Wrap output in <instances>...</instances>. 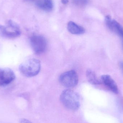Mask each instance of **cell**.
Listing matches in <instances>:
<instances>
[{
	"label": "cell",
	"instance_id": "cell-1",
	"mask_svg": "<svg viewBox=\"0 0 123 123\" xmlns=\"http://www.w3.org/2000/svg\"><path fill=\"white\" fill-rule=\"evenodd\" d=\"M60 100L64 106L72 111L77 110L80 107V100L78 94L71 90L67 89L62 92Z\"/></svg>",
	"mask_w": 123,
	"mask_h": 123
},
{
	"label": "cell",
	"instance_id": "cell-2",
	"mask_svg": "<svg viewBox=\"0 0 123 123\" xmlns=\"http://www.w3.org/2000/svg\"><path fill=\"white\" fill-rule=\"evenodd\" d=\"M41 64L39 60L30 58L20 64L19 70L24 76L32 77L37 75L40 71Z\"/></svg>",
	"mask_w": 123,
	"mask_h": 123
},
{
	"label": "cell",
	"instance_id": "cell-3",
	"mask_svg": "<svg viewBox=\"0 0 123 123\" xmlns=\"http://www.w3.org/2000/svg\"><path fill=\"white\" fill-rule=\"evenodd\" d=\"M21 31L19 25L12 20L6 21V26L0 25V37L6 39H12L19 37Z\"/></svg>",
	"mask_w": 123,
	"mask_h": 123
},
{
	"label": "cell",
	"instance_id": "cell-4",
	"mask_svg": "<svg viewBox=\"0 0 123 123\" xmlns=\"http://www.w3.org/2000/svg\"><path fill=\"white\" fill-rule=\"evenodd\" d=\"M62 85L67 88H72L76 86L79 79L77 74L74 70H71L62 74L59 78Z\"/></svg>",
	"mask_w": 123,
	"mask_h": 123
},
{
	"label": "cell",
	"instance_id": "cell-5",
	"mask_svg": "<svg viewBox=\"0 0 123 123\" xmlns=\"http://www.w3.org/2000/svg\"><path fill=\"white\" fill-rule=\"evenodd\" d=\"M30 42L32 49L37 55H40L45 52L47 48V42L43 36L33 35L30 38Z\"/></svg>",
	"mask_w": 123,
	"mask_h": 123
},
{
	"label": "cell",
	"instance_id": "cell-6",
	"mask_svg": "<svg viewBox=\"0 0 123 123\" xmlns=\"http://www.w3.org/2000/svg\"><path fill=\"white\" fill-rule=\"evenodd\" d=\"M105 22L107 27L112 31L115 32L120 37L122 41L123 49V27L115 19H113L110 16L105 17Z\"/></svg>",
	"mask_w": 123,
	"mask_h": 123
},
{
	"label": "cell",
	"instance_id": "cell-7",
	"mask_svg": "<svg viewBox=\"0 0 123 123\" xmlns=\"http://www.w3.org/2000/svg\"><path fill=\"white\" fill-rule=\"evenodd\" d=\"M15 79V74L11 69H0V86H4L9 84Z\"/></svg>",
	"mask_w": 123,
	"mask_h": 123
},
{
	"label": "cell",
	"instance_id": "cell-8",
	"mask_svg": "<svg viewBox=\"0 0 123 123\" xmlns=\"http://www.w3.org/2000/svg\"><path fill=\"white\" fill-rule=\"evenodd\" d=\"M102 81L104 85L113 93L118 94L119 92L118 87L115 81L109 75H103L101 78Z\"/></svg>",
	"mask_w": 123,
	"mask_h": 123
},
{
	"label": "cell",
	"instance_id": "cell-9",
	"mask_svg": "<svg viewBox=\"0 0 123 123\" xmlns=\"http://www.w3.org/2000/svg\"><path fill=\"white\" fill-rule=\"evenodd\" d=\"M35 4L39 8L45 11L50 12L53 9V0H37Z\"/></svg>",
	"mask_w": 123,
	"mask_h": 123
},
{
	"label": "cell",
	"instance_id": "cell-10",
	"mask_svg": "<svg viewBox=\"0 0 123 123\" xmlns=\"http://www.w3.org/2000/svg\"><path fill=\"white\" fill-rule=\"evenodd\" d=\"M67 29L69 32L73 34H82L85 32V30L84 28L72 21L68 23Z\"/></svg>",
	"mask_w": 123,
	"mask_h": 123
},
{
	"label": "cell",
	"instance_id": "cell-11",
	"mask_svg": "<svg viewBox=\"0 0 123 123\" xmlns=\"http://www.w3.org/2000/svg\"><path fill=\"white\" fill-rule=\"evenodd\" d=\"M86 76L88 81L92 84L98 85L101 84V82L98 79L95 73L91 69L87 70Z\"/></svg>",
	"mask_w": 123,
	"mask_h": 123
},
{
	"label": "cell",
	"instance_id": "cell-12",
	"mask_svg": "<svg viewBox=\"0 0 123 123\" xmlns=\"http://www.w3.org/2000/svg\"><path fill=\"white\" fill-rule=\"evenodd\" d=\"M72 1L75 6L79 7H82L87 4L89 0H72Z\"/></svg>",
	"mask_w": 123,
	"mask_h": 123
},
{
	"label": "cell",
	"instance_id": "cell-13",
	"mask_svg": "<svg viewBox=\"0 0 123 123\" xmlns=\"http://www.w3.org/2000/svg\"><path fill=\"white\" fill-rule=\"evenodd\" d=\"M19 123H32L29 121L25 118H22L19 120Z\"/></svg>",
	"mask_w": 123,
	"mask_h": 123
},
{
	"label": "cell",
	"instance_id": "cell-14",
	"mask_svg": "<svg viewBox=\"0 0 123 123\" xmlns=\"http://www.w3.org/2000/svg\"><path fill=\"white\" fill-rule=\"evenodd\" d=\"M119 66L121 69V71L123 73V61L120 62L119 63Z\"/></svg>",
	"mask_w": 123,
	"mask_h": 123
},
{
	"label": "cell",
	"instance_id": "cell-15",
	"mask_svg": "<svg viewBox=\"0 0 123 123\" xmlns=\"http://www.w3.org/2000/svg\"><path fill=\"white\" fill-rule=\"evenodd\" d=\"M69 2V0H61V2L64 5L67 4Z\"/></svg>",
	"mask_w": 123,
	"mask_h": 123
},
{
	"label": "cell",
	"instance_id": "cell-16",
	"mask_svg": "<svg viewBox=\"0 0 123 123\" xmlns=\"http://www.w3.org/2000/svg\"><path fill=\"white\" fill-rule=\"evenodd\" d=\"M26 2H31V3H36L37 0H24Z\"/></svg>",
	"mask_w": 123,
	"mask_h": 123
}]
</instances>
